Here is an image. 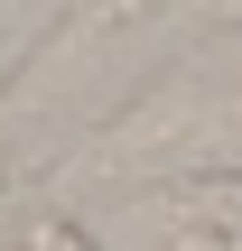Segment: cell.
<instances>
[{"label": "cell", "instance_id": "cell-1", "mask_svg": "<svg viewBox=\"0 0 242 251\" xmlns=\"http://www.w3.org/2000/svg\"><path fill=\"white\" fill-rule=\"evenodd\" d=\"M28 251H93V233L75 214H28Z\"/></svg>", "mask_w": 242, "mask_h": 251}, {"label": "cell", "instance_id": "cell-2", "mask_svg": "<svg viewBox=\"0 0 242 251\" xmlns=\"http://www.w3.org/2000/svg\"><path fill=\"white\" fill-rule=\"evenodd\" d=\"M168 251H242V224H177Z\"/></svg>", "mask_w": 242, "mask_h": 251}]
</instances>
